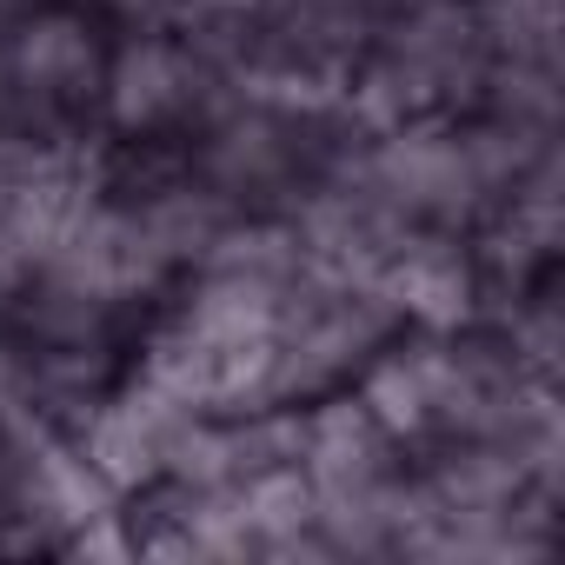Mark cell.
I'll use <instances>...</instances> for the list:
<instances>
[{"instance_id":"obj_2","label":"cell","mask_w":565,"mask_h":565,"mask_svg":"<svg viewBox=\"0 0 565 565\" xmlns=\"http://www.w3.org/2000/svg\"><path fill=\"white\" fill-rule=\"evenodd\" d=\"M373 287L393 300L399 327H419V333H466L486 320V266H479L472 233L413 226Z\"/></svg>"},{"instance_id":"obj_4","label":"cell","mask_w":565,"mask_h":565,"mask_svg":"<svg viewBox=\"0 0 565 565\" xmlns=\"http://www.w3.org/2000/svg\"><path fill=\"white\" fill-rule=\"evenodd\" d=\"M0 406H8V366H0Z\"/></svg>"},{"instance_id":"obj_3","label":"cell","mask_w":565,"mask_h":565,"mask_svg":"<svg viewBox=\"0 0 565 565\" xmlns=\"http://www.w3.org/2000/svg\"><path fill=\"white\" fill-rule=\"evenodd\" d=\"M406 446L340 386V393H320L300 406V446H294V466L307 472L313 486V505H353L366 492H380L406 459Z\"/></svg>"},{"instance_id":"obj_1","label":"cell","mask_w":565,"mask_h":565,"mask_svg":"<svg viewBox=\"0 0 565 565\" xmlns=\"http://www.w3.org/2000/svg\"><path fill=\"white\" fill-rule=\"evenodd\" d=\"M226 94L233 81L180 28H127V41L107 47L94 114L107 120V134L153 147V140H186Z\"/></svg>"}]
</instances>
